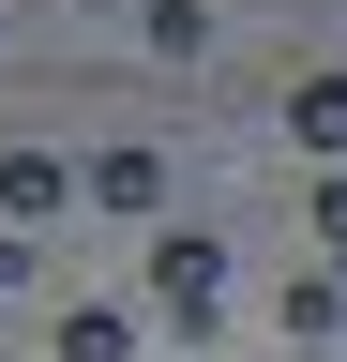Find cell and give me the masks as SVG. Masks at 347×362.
<instances>
[{"label": "cell", "mask_w": 347, "mask_h": 362, "mask_svg": "<svg viewBox=\"0 0 347 362\" xmlns=\"http://www.w3.org/2000/svg\"><path fill=\"white\" fill-rule=\"evenodd\" d=\"M151 317L166 332H211V317H227V242H211V226H166L151 242Z\"/></svg>", "instance_id": "6da1fadb"}, {"label": "cell", "mask_w": 347, "mask_h": 362, "mask_svg": "<svg viewBox=\"0 0 347 362\" xmlns=\"http://www.w3.org/2000/svg\"><path fill=\"white\" fill-rule=\"evenodd\" d=\"M91 211H166V151L151 136H106L91 151Z\"/></svg>", "instance_id": "7a4b0ae2"}, {"label": "cell", "mask_w": 347, "mask_h": 362, "mask_svg": "<svg viewBox=\"0 0 347 362\" xmlns=\"http://www.w3.org/2000/svg\"><path fill=\"white\" fill-rule=\"evenodd\" d=\"M287 136H302L317 166H347V61H332V76H287Z\"/></svg>", "instance_id": "3957f363"}, {"label": "cell", "mask_w": 347, "mask_h": 362, "mask_svg": "<svg viewBox=\"0 0 347 362\" xmlns=\"http://www.w3.org/2000/svg\"><path fill=\"white\" fill-rule=\"evenodd\" d=\"M61 197H76V166H61V151H16V166H0V226H46Z\"/></svg>", "instance_id": "277c9868"}, {"label": "cell", "mask_w": 347, "mask_h": 362, "mask_svg": "<svg viewBox=\"0 0 347 362\" xmlns=\"http://www.w3.org/2000/svg\"><path fill=\"white\" fill-rule=\"evenodd\" d=\"M46 362H136V317H121V302H76Z\"/></svg>", "instance_id": "5b68a950"}, {"label": "cell", "mask_w": 347, "mask_h": 362, "mask_svg": "<svg viewBox=\"0 0 347 362\" xmlns=\"http://www.w3.org/2000/svg\"><path fill=\"white\" fill-rule=\"evenodd\" d=\"M287 332H302V347L347 332V272H302V287H287Z\"/></svg>", "instance_id": "8992f818"}, {"label": "cell", "mask_w": 347, "mask_h": 362, "mask_svg": "<svg viewBox=\"0 0 347 362\" xmlns=\"http://www.w3.org/2000/svg\"><path fill=\"white\" fill-rule=\"evenodd\" d=\"M211 45V0H151V61H196Z\"/></svg>", "instance_id": "52a82bcc"}, {"label": "cell", "mask_w": 347, "mask_h": 362, "mask_svg": "<svg viewBox=\"0 0 347 362\" xmlns=\"http://www.w3.org/2000/svg\"><path fill=\"white\" fill-rule=\"evenodd\" d=\"M317 242H332V272H347V166H317Z\"/></svg>", "instance_id": "ba28073f"}, {"label": "cell", "mask_w": 347, "mask_h": 362, "mask_svg": "<svg viewBox=\"0 0 347 362\" xmlns=\"http://www.w3.org/2000/svg\"><path fill=\"white\" fill-rule=\"evenodd\" d=\"M16 272H30V242H16V226H0V287H16Z\"/></svg>", "instance_id": "9c48e42d"}]
</instances>
